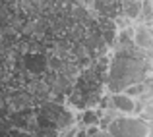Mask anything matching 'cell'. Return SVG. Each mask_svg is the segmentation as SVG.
Wrapping results in <instances>:
<instances>
[{
    "label": "cell",
    "mask_w": 153,
    "mask_h": 137,
    "mask_svg": "<svg viewBox=\"0 0 153 137\" xmlns=\"http://www.w3.org/2000/svg\"><path fill=\"white\" fill-rule=\"evenodd\" d=\"M149 137H151V135H149Z\"/></svg>",
    "instance_id": "cell-8"
},
{
    "label": "cell",
    "mask_w": 153,
    "mask_h": 137,
    "mask_svg": "<svg viewBox=\"0 0 153 137\" xmlns=\"http://www.w3.org/2000/svg\"><path fill=\"white\" fill-rule=\"evenodd\" d=\"M149 64L140 56V50L136 52V46L122 48L111 66L107 68V87L111 93H122L130 85L136 83H146Z\"/></svg>",
    "instance_id": "cell-1"
},
{
    "label": "cell",
    "mask_w": 153,
    "mask_h": 137,
    "mask_svg": "<svg viewBox=\"0 0 153 137\" xmlns=\"http://www.w3.org/2000/svg\"><path fill=\"white\" fill-rule=\"evenodd\" d=\"M132 41H134L136 48H142L143 52H149V48H151V29H149V25H147V23H140L136 33H134V37H132Z\"/></svg>",
    "instance_id": "cell-3"
},
{
    "label": "cell",
    "mask_w": 153,
    "mask_h": 137,
    "mask_svg": "<svg viewBox=\"0 0 153 137\" xmlns=\"http://www.w3.org/2000/svg\"><path fill=\"white\" fill-rule=\"evenodd\" d=\"M105 131L111 137H149L151 126L138 116H116Z\"/></svg>",
    "instance_id": "cell-2"
},
{
    "label": "cell",
    "mask_w": 153,
    "mask_h": 137,
    "mask_svg": "<svg viewBox=\"0 0 153 137\" xmlns=\"http://www.w3.org/2000/svg\"><path fill=\"white\" fill-rule=\"evenodd\" d=\"M122 14L128 19H136L142 14V0H122Z\"/></svg>",
    "instance_id": "cell-5"
},
{
    "label": "cell",
    "mask_w": 153,
    "mask_h": 137,
    "mask_svg": "<svg viewBox=\"0 0 153 137\" xmlns=\"http://www.w3.org/2000/svg\"><path fill=\"white\" fill-rule=\"evenodd\" d=\"M87 137H111V135L99 127H87Z\"/></svg>",
    "instance_id": "cell-6"
},
{
    "label": "cell",
    "mask_w": 153,
    "mask_h": 137,
    "mask_svg": "<svg viewBox=\"0 0 153 137\" xmlns=\"http://www.w3.org/2000/svg\"><path fill=\"white\" fill-rule=\"evenodd\" d=\"M99 118H101V110H95V108H87V110L82 112L79 116V126L78 127H97L99 126Z\"/></svg>",
    "instance_id": "cell-4"
},
{
    "label": "cell",
    "mask_w": 153,
    "mask_h": 137,
    "mask_svg": "<svg viewBox=\"0 0 153 137\" xmlns=\"http://www.w3.org/2000/svg\"><path fill=\"white\" fill-rule=\"evenodd\" d=\"M74 137H87V130H83V127H78L76 126V133Z\"/></svg>",
    "instance_id": "cell-7"
}]
</instances>
